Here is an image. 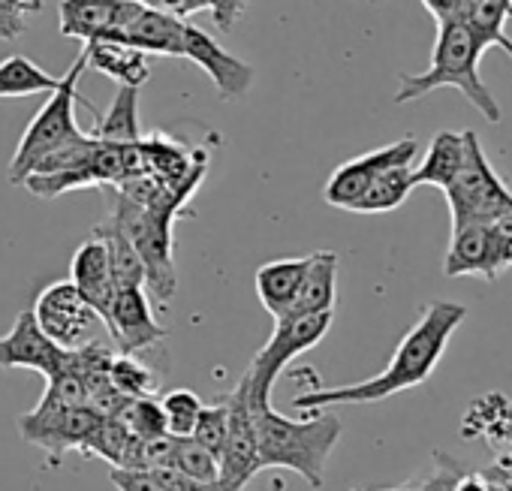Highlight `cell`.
I'll return each instance as SVG.
<instances>
[{
    "label": "cell",
    "mask_w": 512,
    "mask_h": 491,
    "mask_svg": "<svg viewBox=\"0 0 512 491\" xmlns=\"http://www.w3.org/2000/svg\"><path fill=\"white\" fill-rule=\"evenodd\" d=\"M160 410H163V419H166V434H172V437H190L193 434V425L199 419L202 401L190 389H172V392H166L160 398Z\"/></svg>",
    "instance_id": "cell-31"
},
{
    "label": "cell",
    "mask_w": 512,
    "mask_h": 491,
    "mask_svg": "<svg viewBox=\"0 0 512 491\" xmlns=\"http://www.w3.org/2000/svg\"><path fill=\"white\" fill-rule=\"evenodd\" d=\"M244 10H247V0H208V13L214 25L220 28V34H229Z\"/></svg>",
    "instance_id": "cell-35"
},
{
    "label": "cell",
    "mask_w": 512,
    "mask_h": 491,
    "mask_svg": "<svg viewBox=\"0 0 512 491\" xmlns=\"http://www.w3.org/2000/svg\"><path fill=\"white\" fill-rule=\"evenodd\" d=\"M28 28V10L16 0H0V40H16Z\"/></svg>",
    "instance_id": "cell-33"
},
{
    "label": "cell",
    "mask_w": 512,
    "mask_h": 491,
    "mask_svg": "<svg viewBox=\"0 0 512 491\" xmlns=\"http://www.w3.org/2000/svg\"><path fill=\"white\" fill-rule=\"evenodd\" d=\"M61 85L58 76H49L40 64L25 55H10L0 61V100L4 97H31L43 91H55Z\"/></svg>",
    "instance_id": "cell-27"
},
{
    "label": "cell",
    "mask_w": 512,
    "mask_h": 491,
    "mask_svg": "<svg viewBox=\"0 0 512 491\" xmlns=\"http://www.w3.org/2000/svg\"><path fill=\"white\" fill-rule=\"evenodd\" d=\"M458 19L482 43V49H500L512 61V40L506 25L512 22V0H461Z\"/></svg>",
    "instance_id": "cell-20"
},
{
    "label": "cell",
    "mask_w": 512,
    "mask_h": 491,
    "mask_svg": "<svg viewBox=\"0 0 512 491\" xmlns=\"http://www.w3.org/2000/svg\"><path fill=\"white\" fill-rule=\"evenodd\" d=\"M461 163H464V133L440 130L428 142V151H425L422 163L413 166V187L431 184V187L446 190L455 181Z\"/></svg>",
    "instance_id": "cell-22"
},
{
    "label": "cell",
    "mask_w": 512,
    "mask_h": 491,
    "mask_svg": "<svg viewBox=\"0 0 512 491\" xmlns=\"http://www.w3.org/2000/svg\"><path fill=\"white\" fill-rule=\"evenodd\" d=\"M121 0H61L58 19H61V34L70 40L94 43L103 40L115 22Z\"/></svg>",
    "instance_id": "cell-21"
},
{
    "label": "cell",
    "mask_w": 512,
    "mask_h": 491,
    "mask_svg": "<svg viewBox=\"0 0 512 491\" xmlns=\"http://www.w3.org/2000/svg\"><path fill=\"white\" fill-rule=\"evenodd\" d=\"M112 485L118 491H166L151 470H115L112 467Z\"/></svg>",
    "instance_id": "cell-34"
},
{
    "label": "cell",
    "mask_w": 512,
    "mask_h": 491,
    "mask_svg": "<svg viewBox=\"0 0 512 491\" xmlns=\"http://www.w3.org/2000/svg\"><path fill=\"white\" fill-rule=\"evenodd\" d=\"M94 232L103 238L106 251H109V266H112V278H115V287H145V269H142V260L133 248V241L127 238V232L112 220L106 217L103 223L94 226Z\"/></svg>",
    "instance_id": "cell-25"
},
{
    "label": "cell",
    "mask_w": 512,
    "mask_h": 491,
    "mask_svg": "<svg viewBox=\"0 0 512 491\" xmlns=\"http://www.w3.org/2000/svg\"><path fill=\"white\" fill-rule=\"evenodd\" d=\"M88 55V67H94L97 73L115 79L118 85H130V88H142L151 76L148 70V55L127 46V43H115V40H94L82 46Z\"/></svg>",
    "instance_id": "cell-19"
},
{
    "label": "cell",
    "mask_w": 512,
    "mask_h": 491,
    "mask_svg": "<svg viewBox=\"0 0 512 491\" xmlns=\"http://www.w3.org/2000/svg\"><path fill=\"white\" fill-rule=\"evenodd\" d=\"M172 470L184 473V476L193 479V482L208 485V482H217V479H220V458H217L214 452H208L205 446H199L196 440L178 437Z\"/></svg>",
    "instance_id": "cell-30"
},
{
    "label": "cell",
    "mask_w": 512,
    "mask_h": 491,
    "mask_svg": "<svg viewBox=\"0 0 512 491\" xmlns=\"http://www.w3.org/2000/svg\"><path fill=\"white\" fill-rule=\"evenodd\" d=\"M103 416H97L88 404L82 407H55V404H37L31 413L19 416V431L28 443H37L58 461L67 449H85L88 437L97 431Z\"/></svg>",
    "instance_id": "cell-10"
},
{
    "label": "cell",
    "mask_w": 512,
    "mask_h": 491,
    "mask_svg": "<svg viewBox=\"0 0 512 491\" xmlns=\"http://www.w3.org/2000/svg\"><path fill=\"white\" fill-rule=\"evenodd\" d=\"M70 284L82 293V299L97 311V317L103 320L112 299H115V278H112V266H109V251L97 232H91V238H85L70 263Z\"/></svg>",
    "instance_id": "cell-16"
},
{
    "label": "cell",
    "mask_w": 512,
    "mask_h": 491,
    "mask_svg": "<svg viewBox=\"0 0 512 491\" xmlns=\"http://www.w3.org/2000/svg\"><path fill=\"white\" fill-rule=\"evenodd\" d=\"M452 491H491V482L482 473H464Z\"/></svg>",
    "instance_id": "cell-38"
},
{
    "label": "cell",
    "mask_w": 512,
    "mask_h": 491,
    "mask_svg": "<svg viewBox=\"0 0 512 491\" xmlns=\"http://www.w3.org/2000/svg\"><path fill=\"white\" fill-rule=\"evenodd\" d=\"M338 269H341V260H338L335 251L311 254L305 278H302V287H299L296 302L287 311V317H308V314L335 311V302H338ZM287 317H281V320H287Z\"/></svg>",
    "instance_id": "cell-17"
},
{
    "label": "cell",
    "mask_w": 512,
    "mask_h": 491,
    "mask_svg": "<svg viewBox=\"0 0 512 491\" xmlns=\"http://www.w3.org/2000/svg\"><path fill=\"white\" fill-rule=\"evenodd\" d=\"M464 317H467V308L461 302H449V299L428 302L422 308L416 326L401 338L389 365L377 377H368V380L350 383V386L302 392L293 398V407L302 413H311V410H329L335 404H377L398 392L422 386L440 365V359H443L452 335L464 323Z\"/></svg>",
    "instance_id": "cell-1"
},
{
    "label": "cell",
    "mask_w": 512,
    "mask_h": 491,
    "mask_svg": "<svg viewBox=\"0 0 512 491\" xmlns=\"http://www.w3.org/2000/svg\"><path fill=\"white\" fill-rule=\"evenodd\" d=\"M40 323V329L61 347V350H79L94 341L97 326L103 323L97 311L82 299V293L70 284H52L37 296V305L31 311Z\"/></svg>",
    "instance_id": "cell-8"
},
{
    "label": "cell",
    "mask_w": 512,
    "mask_h": 491,
    "mask_svg": "<svg viewBox=\"0 0 512 491\" xmlns=\"http://www.w3.org/2000/svg\"><path fill=\"white\" fill-rule=\"evenodd\" d=\"M229 425L220 449V482L232 491H244V485L260 473V449H256V428L250 413V398L244 380L226 395Z\"/></svg>",
    "instance_id": "cell-12"
},
{
    "label": "cell",
    "mask_w": 512,
    "mask_h": 491,
    "mask_svg": "<svg viewBox=\"0 0 512 491\" xmlns=\"http://www.w3.org/2000/svg\"><path fill=\"white\" fill-rule=\"evenodd\" d=\"M94 136L100 142L109 145H139L142 133H139V88L130 85H118L112 106L106 109V115L97 118Z\"/></svg>",
    "instance_id": "cell-24"
},
{
    "label": "cell",
    "mask_w": 512,
    "mask_h": 491,
    "mask_svg": "<svg viewBox=\"0 0 512 491\" xmlns=\"http://www.w3.org/2000/svg\"><path fill=\"white\" fill-rule=\"evenodd\" d=\"M250 413L256 449H260V470H296L314 491H320L326 485V461L344 434L341 419L326 410H311V416L299 422L278 413L272 401H250Z\"/></svg>",
    "instance_id": "cell-2"
},
{
    "label": "cell",
    "mask_w": 512,
    "mask_h": 491,
    "mask_svg": "<svg viewBox=\"0 0 512 491\" xmlns=\"http://www.w3.org/2000/svg\"><path fill=\"white\" fill-rule=\"evenodd\" d=\"M368 4H371V0H368Z\"/></svg>",
    "instance_id": "cell-43"
},
{
    "label": "cell",
    "mask_w": 512,
    "mask_h": 491,
    "mask_svg": "<svg viewBox=\"0 0 512 491\" xmlns=\"http://www.w3.org/2000/svg\"><path fill=\"white\" fill-rule=\"evenodd\" d=\"M422 7L434 16V22H449L458 19L461 0H422Z\"/></svg>",
    "instance_id": "cell-37"
},
{
    "label": "cell",
    "mask_w": 512,
    "mask_h": 491,
    "mask_svg": "<svg viewBox=\"0 0 512 491\" xmlns=\"http://www.w3.org/2000/svg\"><path fill=\"white\" fill-rule=\"evenodd\" d=\"M226 425H229V404H226V395H223L214 404H202L190 440H196L199 446H205L208 452H214L220 458V449H223V440H226Z\"/></svg>",
    "instance_id": "cell-32"
},
{
    "label": "cell",
    "mask_w": 512,
    "mask_h": 491,
    "mask_svg": "<svg viewBox=\"0 0 512 491\" xmlns=\"http://www.w3.org/2000/svg\"><path fill=\"white\" fill-rule=\"evenodd\" d=\"M184 61L196 64L217 88L220 100H238L253 85V67L220 49L202 28L184 22Z\"/></svg>",
    "instance_id": "cell-15"
},
{
    "label": "cell",
    "mask_w": 512,
    "mask_h": 491,
    "mask_svg": "<svg viewBox=\"0 0 512 491\" xmlns=\"http://www.w3.org/2000/svg\"><path fill=\"white\" fill-rule=\"evenodd\" d=\"M332 320H335V311L278 320L272 338L266 341V347L260 353L250 359V365H247V371L241 377L244 386H247L250 401H272V389H275L278 377L284 374V368L296 356L317 347L329 335Z\"/></svg>",
    "instance_id": "cell-7"
},
{
    "label": "cell",
    "mask_w": 512,
    "mask_h": 491,
    "mask_svg": "<svg viewBox=\"0 0 512 491\" xmlns=\"http://www.w3.org/2000/svg\"><path fill=\"white\" fill-rule=\"evenodd\" d=\"M353 491H362V488H353Z\"/></svg>",
    "instance_id": "cell-40"
},
{
    "label": "cell",
    "mask_w": 512,
    "mask_h": 491,
    "mask_svg": "<svg viewBox=\"0 0 512 491\" xmlns=\"http://www.w3.org/2000/svg\"><path fill=\"white\" fill-rule=\"evenodd\" d=\"M133 241V248L145 269V287L160 302L169 305L178 290L175 278V238L172 226L178 211L169 208H145L121 193L112 196V214H109Z\"/></svg>",
    "instance_id": "cell-4"
},
{
    "label": "cell",
    "mask_w": 512,
    "mask_h": 491,
    "mask_svg": "<svg viewBox=\"0 0 512 491\" xmlns=\"http://www.w3.org/2000/svg\"><path fill=\"white\" fill-rule=\"evenodd\" d=\"M139 4H142V0H139Z\"/></svg>",
    "instance_id": "cell-42"
},
{
    "label": "cell",
    "mask_w": 512,
    "mask_h": 491,
    "mask_svg": "<svg viewBox=\"0 0 512 491\" xmlns=\"http://www.w3.org/2000/svg\"><path fill=\"white\" fill-rule=\"evenodd\" d=\"M37 4H43V0H37Z\"/></svg>",
    "instance_id": "cell-41"
},
{
    "label": "cell",
    "mask_w": 512,
    "mask_h": 491,
    "mask_svg": "<svg viewBox=\"0 0 512 491\" xmlns=\"http://www.w3.org/2000/svg\"><path fill=\"white\" fill-rule=\"evenodd\" d=\"M482 55H485L482 43L470 34V28L461 19L437 22V40H434V52H431L428 70L425 73H404V76H398L395 103L404 106V103L422 100L425 94H431L437 88H458L464 94V100L488 124H500L503 109H500L497 97L491 94V88L479 76Z\"/></svg>",
    "instance_id": "cell-3"
},
{
    "label": "cell",
    "mask_w": 512,
    "mask_h": 491,
    "mask_svg": "<svg viewBox=\"0 0 512 491\" xmlns=\"http://www.w3.org/2000/svg\"><path fill=\"white\" fill-rule=\"evenodd\" d=\"M419 154V142L413 136H404L398 142H389L383 148H374L368 154H359L347 163H341L329 181H326V190H323V199L335 208H344V211H353L356 202L365 196V190L371 187V181L389 169V166H413Z\"/></svg>",
    "instance_id": "cell-11"
},
{
    "label": "cell",
    "mask_w": 512,
    "mask_h": 491,
    "mask_svg": "<svg viewBox=\"0 0 512 491\" xmlns=\"http://www.w3.org/2000/svg\"><path fill=\"white\" fill-rule=\"evenodd\" d=\"M85 70H88V55L82 49L79 58L70 64V70L61 76V85L52 91V97L43 103V109L34 115V121L22 133L19 148L13 154V163H10V181L13 184H22L34 172V166L43 157H49L55 148H61V145L85 136L79 130V124H76V118H73L76 103H82V106H88L94 112V106L79 97V79H82Z\"/></svg>",
    "instance_id": "cell-5"
},
{
    "label": "cell",
    "mask_w": 512,
    "mask_h": 491,
    "mask_svg": "<svg viewBox=\"0 0 512 491\" xmlns=\"http://www.w3.org/2000/svg\"><path fill=\"white\" fill-rule=\"evenodd\" d=\"M142 4L160 10V13H166V16L178 19V22H187L190 16L208 10V0H142Z\"/></svg>",
    "instance_id": "cell-36"
},
{
    "label": "cell",
    "mask_w": 512,
    "mask_h": 491,
    "mask_svg": "<svg viewBox=\"0 0 512 491\" xmlns=\"http://www.w3.org/2000/svg\"><path fill=\"white\" fill-rule=\"evenodd\" d=\"M70 350H61L37 323L31 311H22L13 329L0 338V368H31L49 380H55L67 368Z\"/></svg>",
    "instance_id": "cell-13"
},
{
    "label": "cell",
    "mask_w": 512,
    "mask_h": 491,
    "mask_svg": "<svg viewBox=\"0 0 512 491\" xmlns=\"http://www.w3.org/2000/svg\"><path fill=\"white\" fill-rule=\"evenodd\" d=\"M82 455H97L109 461L115 470H145V452L142 440L133 437L118 419H103L97 431L88 437Z\"/></svg>",
    "instance_id": "cell-23"
},
{
    "label": "cell",
    "mask_w": 512,
    "mask_h": 491,
    "mask_svg": "<svg viewBox=\"0 0 512 491\" xmlns=\"http://www.w3.org/2000/svg\"><path fill=\"white\" fill-rule=\"evenodd\" d=\"M115 419L139 440H154L166 434V419L157 398H127Z\"/></svg>",
    "instance_id": "cell-29"
},
{
    "label": "cell",
    "mask_w": 512,
    "mask_h": 491,
    "mask_svg": "<svg viewBox=\"0 0 512 491\" xmlns=\"http://www.w3.org/2000/svg\"><path fill=\"white\" fill-rule=\"evenodd\" d=\"M106 332L115 338L121 353H142L157 347L166 338V329L154 320L151 314V302L145 287H121L115 290V299L103 317Z\"/></svg>",
    "instance_id": "cell-14"
},
{
    "label": "cell",
    "mask_w": 512,
    "mask_h": 491,
    "mask_svg": "<svg viewBox=\"0 0 512 491\" xmlns=\"http://www.w3.org/2000/svg\"><path fill=\"white\" fill-rule=\"evenodd\" d=\"M305 269H308V257H290V260H272L266 266L256 269V296H260L263 308L281 320L287 317V311L293 308L296 302V293L302 287V278H305Z\"/></svg>",
    "instance_id": "cell-18"
},
{
    "label": "cell",
    "mask_w": 512,
    "mask_h": 491,
    "mask_svg": "<svg viewBox=\"0 0 512 491\" xmlns=\"http://www.w3.org/2000/svg\"><path fill=\"white\" fill-rule=\"evenodd\" d=\"M109 380L124 398H154L157 392V374L130 353H112L109 362Z\"/></svg>",
    "instance_id": "cell-28"
},
{
    "label": "cell",
    "mask_w": 512,
    "mask_h": 491,
    "mask_svg": "<svg viewBox=\"0 0 512 491\" xmlns=\"http://www.w3.org/2000/svg\"><path fill=\"white\" fill-rule=\"evenodd\" d=\"M443 196L449 202L452 229L467 223H491L500 214L512 211V190L494 172L476 130H464V163Z\"/></svg>",
    "instance_id": "cell-6"
},
{
    "label": "cell",
    "mask_w": 512,
    "mask_h": 491,
    "mask_svg": "<svg viewBox=\"0 0 512 491\" xmlns=\"http://www.w3.org/2000/svg\"><path fill=\"white\" fill-rule=\"evenodd\" d=\"M506 269H512V244H506L491 223H467L452 229V241L443 260L446 278L479 275L494 284Z\"/></svg>",
    "instance_id": "cell-9"
},
{
    "label": "cell",
    "mask_w": 512,
    "mask_h": 491,
    "mask_svg": "<svg viewBox=\"0 0 512 491\" xmlns=\"http://www.w3.org/2000/svg\"><path fill=\"white\" fill-rule=\"evenodd\" d=\"M413 193V166H389L383 169L371 187L365 190V196L356 202V214H383V211H395L407 202V196Z\"/></svg>",
    "instance_id": "cell-26"
},
{
    "label": "cell",
    "mask_w": 512,
    "mask_h": 491,
    "mask_svg": "<svg viewBox=\"0 0 512 491\" xmlns=\"http://www.w3.org/2000/svg\"><path fill=\"white\" fill-rule=\"evenodd\" d=\"M16 4H22V7H25L28 13H37V10L43 7V4H37V0H16Z\"/></svg>",
    "instance_id": "cell-39"
}]
</instances>
